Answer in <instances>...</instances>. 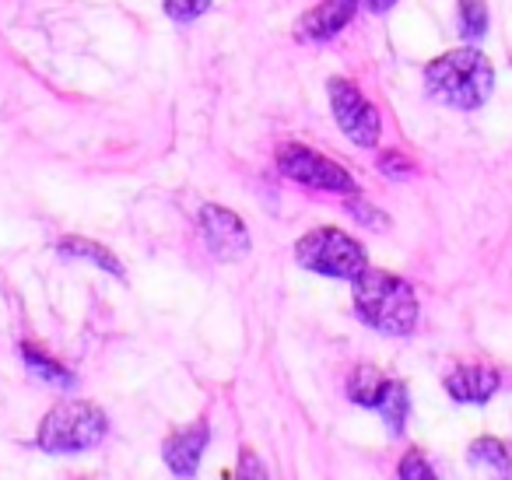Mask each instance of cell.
I'll return each instance as SVG.
<instances>
[{
	"mask_svg": "<svg viewBox=\"0 0 512 480\" xmlns=\"http://www.w3.org/2000/svg\"><path fill=\"white\" fill-rule=\"evenodd\" d=\"M386 382H390V379H386L379 368L358 365L355 372H351V379H348V396L358 403V407H372V410H376V403H379V396H383Z\"/></svg>",
	"mask_w": 512,
	"mask_h": 480,
	"instance_id": "obj_11",
	"label": "cell"
},
{
	"mask_svg": "<svg viewBox=\"0 0 512 480\" xmlns=\"http://www.w3.org/2000/svg\"><path fill=\"white\" fill-rule=\"evenodd\" d=\"M330 106H334V120L337 127L348 134L351 144L358 148H376L379 144V113L348 78H334L330 81Z\"/></svg>",
	"mask_w": 512,
	"mask_h": 480,
	"instance_id": "obj_6",
	"label": "cell"
},
{
	"mask_svg": "<svg viewBox=\"0 0 512 480\" xmlns=\"http://www.w3.org/2000/svg\"><path fill=\"white\" fill-rule=\"evenodd\" d=\"M488 29V4L484 0H460V32L467 39H481Z\"/></svg>",
	"mask_w": 512,
	"mask_h": 480,
	"instance_id": "obj_16",
	"label": "cell"
},
{
	"mask_svg": "<svg viewBox=\"0 0 512 480\" xmlns=\"http://www.w3.org/2000/svg\"><path fill=\"white\" fill-rule=\"evenodd\" d=\"M22 354H25V365H29L36 375H43L46 382H57V386H74V375L67 372L60 361L46 358L43 351H36V347H29V344L22 347Z\"/></svg>",
	"mask_w": 512,
	"mask_h": 480,
	"instance_id": "obj_15",
	"label": "cell"
},
{
	"mask_svg": "<svg viewBox=\"0 0 512 480\" xmlns=\"http://www.w3.org/2000/svg\"><path fill=\"white\" fill-rule=\"evenodd\" d=\"M200 235H204L207 249H211L218 260H242L249 253V232L232 211L225 207L204 204L197 214Z\"/></svg>",
	"mask_w": 512,
	"mask_h": 480,
	"instance_id": "obj_7",
	"label": "cell"
},
{
	"mask_svg": "<svg viewBox=\"0 0 512 480\" xmlns=\"http://www.w3.org/2000/svg\"><path fill=\"white\" fill-rule=\"evenodd\" d=\"M235 477H267L264 473V463L253 456V449H242V459H239V473Z\"/></svg>",
	"mask_w": 512,
	"mask_h": 480,
	"instance_id": "obj_19",
	"label": "cell"
},
{
	"mask_svg": "<svg viewBox=\"0 0 512 480\" xmlns=\"http://www.w3.org/2000/svg\"><path fill=\"white\" fill-rule=\"evenodd\" d=\"M425 88L432 99L470 113L488 102L491 88H495V71L484 53L463 46V50L442 53L425 67Z\"/></svg>",
	"mask_w": 512,
	"mask_h": 480,
	"instance_id": "obj_2",
	"label": "cell"
},
{
	"mask_svg": "<svg viewBox=\"0 0 512 480\" xmlns=\"http://www.w3.org/2000/svg\"><path fill=\"white\" fill-rule=\"evenodd\" d=\"M376 410L383 414V421H386V428L390 431H404V421H407V389H404V382H386V389H383V396H379V403H376Z\"/></svg>",
	"mask_w": 512,
	"mask_h": 480,
	"instance_id": "obj_13",
	"label": "cell"
},
{
	"mask_svg": "<svg viewBox=\"0 0 512 480\" xmlns=\"http://www.w3.org/2000/svg\"><path fill=\"white\" fill-rule=\"evenodd\" d=\"M379 169L386 172V176H404V172H411V165H407V158H400V155H383L379 158Z\"/></svg>",
	"mask_w": 512,
	"mask_h": 480,
	"instance_id": "obj_20",
	"label": "cell"
},
{
	"mask_svg": "<svg viewBox=\"0 0 512 480\" xmlns=\"http://www.w3.org/2000/svg\"><path fill=\"white\" fill-rule=\"evenodd\" d=\"M355 312L362 323L386 337H407L418 323V295L397 274L386 270H369L355 277Z\"/></svg>",
	"mask_w": 512,
	"mask_h": 480,
	"instance_id": "obj_1",
	"label": "cell"
},
{
	"mask_svg": "<svg viewBox=\"0 0 512 480\" xmlns=\"http://www.w3.org/2000/svg\"><path fill=\"white\" fill-rule=\"evenodd\" d=\"M204 449H207V424L197 421V424H190V428L176 431L172 438H165L162 456L176 477H193V470H197Z\"/></svg>",
	"mask_w": 512,
	"mask_h": 480,
	"instance_id": "obj_9",
	"label": "cell"
},
{
	"mask_svg": "<svg viewBox=\"0 0 512 480\" xmlns=\"http://www.w3.org/2000/svg\"><path fill=\"white\" fill-rule=\"evenodd\" d=\"M400 477L404 480H432L435 473H432V466L425 463V456H421L418 449H411L404 456V463H400Z\"/></svg>",
	"mask_w": 512,
	"mask_h": 480,
	"instance_id": "obj_18",
	"label": "cell"
},
{
	"mask_svg": "<svg viewBox=\"0 0 512 480\" xmlns=\"http://www.w3.org/2000/svg\"><path fill=\"white\" fill-rule=\"evenodd\" d=\"M106 414L88 400L57 403L39 424V445L46 452H81L106 438Z\"/></svg>",
	"mask_w": 512,
	"mask_h": 480,
	"instance_id": "obj_3",
	"label": "cell"
},
{
	"mask_svg": "<svg viewBox=\"0 0 512 480\" xmlns=\"http://www.w3.org/2000/svg\"><path fill=\"white\" fill-rule=\"evenodd\" d=\"M470 463H481V466H491L498 473H512V456L498 438H477L470 445Z\"/></svg>",
	"mask_w": 512,
	"mask_h": 480,
	"instance_id": "obj_14",
	"label": "cell"
},
{
	"mask_svg": "<svg viewBox=\"0 0 512 480\" xmlns=\"http://www.w3.org/2000/svg\"><path fill=\"white\" fill-rule=\"evenodd\" d=\"M498 382H502V375L491 365H456L446 375V393L456 403H484L495 396Z\"/></svg>",
	"mask_w": 512,
	"mask_h": 480,
	"instance_id": "obj_8",
	"label": "cell"
},
{
	"mask_svg": "<svg viewBox=\"0 0 512 480\" xmlns=\"http://www.w3.org/2000/svg\"><path fill=\"white\" fill-rule=\"evenodd\" d=\"M278 169L288 179L302 186H313V190H330V193H355V179L348 176V169H341L337 162H330L327 155L313 148H302V144H285L278 151Z\"/></svg>",
	"mask_w": 512,
	"mask_h": 480,
	"instance_id": "obj_5",
	"label": "cell"
},
{
	"mask_svg": "<svg viewBox=\"0 0 512 480\" xmlns=\"http://www.w3.org/2000/svg\"><path fill=\"white\" fill-rule=\"evenodd\" d=\"M365 4H369V11H376V15H383V11H390L393 4H397V0H365Z\"/></svg>",
	"mask_w": 512,
	"mask_h": 480,
	"instance_id": "obj_21",
	"label": "cell"
},
{
	"mask_svg": "<svg viewBox=\"0 0 512 480\" xmlns=\"http://www.w3.org/2000/svg\"><path fill=\"white\" fill-rule=\"evenodd\" d=\"M355 8H358V0H323L320 8H313L309 15L299 18V36L316 39V43H320V39H334L337 32L351 22Z\"/></svg>",
	"mask_w": 512,
	"mask_h": 480,
	"instance_id": "obj_10",
	"label": "cell"
},
{
	"mask_svg": "<svg viewBox=\"0 0 512 480\" xmlns=\"http://www.w3.org/2000/svg\"><path fill=\"white\" fill-rule=\"evenodd\" d=\"M60 253L64 256H85V260H95L102 270H109V274H116V277H123V263L116 260L113 253H109L106 246H99V242H88V239H60Z\"/></svg>",
	"mask_w": 512,
	"mask_h": 480,
	"instance_id": "obj_12",
	"label": "cell"
},
{
	"mask_svg": "<svg viewBox=\"0 0 512 480\" xmlns=\"http://www.w3.org/2000/svg\"><path fill=\"white\" fill-rule=\"evenodd\" d=\"M295 260L313 274L334 277V281H355L369 267L362 242H355L341 228H313L309 235H302L295 246Z\"/></svg>",
	"mask_w": 512,
	"mask_h": 480,
	"instance_id": "obj_4",
	"label": "cell"
},
{
	"mask_svg": "<svg viewBox=\"0 0 512 480\" xmlns=\"http://www.w3.org/2000/svg\"><path fill=\"white\" fill-rule=\"evenodd\" d=\"M162 8L172 22L186 25V22H193V18L204 15V11L211 8V0H162Z\"/></svg>",
	"mask_w": 512,
	"mask_h": 480,
	"instance_id": "obj_17",
	"label": "cell"
}]
</instances>
